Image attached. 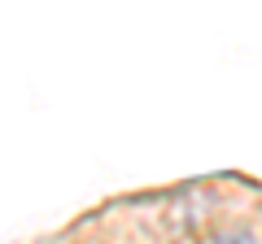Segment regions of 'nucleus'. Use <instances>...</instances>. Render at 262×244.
<instances>
[{"mask_svg":"<svg viewBox=\"0 0 262 244\" xmlns=\"http://www.w3.org/2000/svg\"><path fill=\"white\" fill-rule=\"evenodd\" d=\"M206 244H258V240H253V231H219Z\"/></svg>","mask_w":262,"mask_h":244,"instance_id":"1","label":"nucleus"}]
</instances>
